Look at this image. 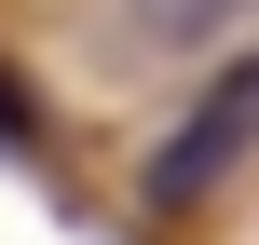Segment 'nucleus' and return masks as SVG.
<instances>
[{"instance_id":"f03ea898","label":"nucleus","mask_w":259,"mask_h":245,"mask_svg":"<svg viewBox=\"0 0 259 245\" xmlns=\"http://www.w3.org/2000/svg\"><path fill=\"white\" fill-rule=\"evenodd\" d=\"M0 164H41V95L0 68Z\"/></svg>"},{"instance_id":"f257e3e1","label":"nucleus","mask_w":259,"mask_h":245,"mask_svg":"<svg viewBox=\"0 0 259 245\" xmlns=\"http://www.w3.org/2000/svg\"><path fill=\"white\" fill-rule=\"evenodd\" d=\"M246 150H259V55H232V68L164 123V150H150V177H137V218H191Z\"/></svg>"}]
</instances>
